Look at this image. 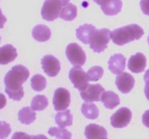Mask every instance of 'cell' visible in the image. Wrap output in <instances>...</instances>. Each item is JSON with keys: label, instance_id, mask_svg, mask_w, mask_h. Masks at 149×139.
<instances>
[{"label": "cell", "instance_id": "6da1fadb", "mask_svg": "<svg viewBox=\"0 0 149 139\" xmlns=\"http://www.w3.org/2000/svg\"><path fill=\"white\" fill-rule=\"evenodd\" d=\"M143 34V29L141 26L137 24H130L113 30L111 33V38L115 44L123 46L135 40H138Z\"/></svg>", "mask_w": 149, "mask_h": 139}, {"label": "cell", "instance_id": "7a4b0ae2", "mask_svg": "<svg viewBox=\"0 0 149 139\" xmlns=\"http://www.w3.org/2000/svg\"><path fill=\"white\" fill-rule=\"evenodd\" d=\"M29 70L21 65H15L4 76L5 91H17L23 90L22 85L29 77Z\"/></svg>", "mask_w": 149, "mask_h": 139}, {"label": "cell", "instance_id": "3957f363", "mask_svg": "<svg viewBox=\"0 0 149 139\" xmlns=\"http://www.w3.org/2000/svg\"><path fill=\"white\" fill-rule=\"evenodd\" d=\"M70 0H46L41 10V14L44 20L53 21L58 18L61 10L69 3Z\"/></svg>", "mask_w": 149, "mask_h": 139}, {"label": "cell", "instance_id": "277c9868", "mask_svg": "<svg viewBox=\"0 0 149 139\" xmlns=\"http://www.w3.org/2000/svg\"><path fill=\"white\" fill-rule=\"evenodd\" d=\"M111 32L107 28L96 29L92 36L89 45L90 49L96 53L103 52L107 48L108 43L110 41Z\"/></svg>", "mask_w": 149, "mask_h": 139}, {"label": "cell", "instance_id": "5b68a950", "mask_svg": "<svg viewBox=\"0 0 149 139\" xmlns=\"http://www.w3.org/2000/svg\"><path fill=\"white\" fill-rule=\"evenodd\" d=\"M69 78L74 88L81 91H84L90 81L88 74L86 73L81 66H74L69 71Z\"/></svg>", "mask_w": 149, "mask_h": 139}, {"label": "cell", "instance_id": "8992f818", "mask_svg": "<svg viewBox=\"0 0 149 139\" xmlns=\"http://www.w3.org/2000/svg\"><path fill=\"white\" fill-rule=\"evenodd\" d=\"M65 55L74 66H83L86 62L85 52L79 45L76 43H71L68 45Z\"/></svg>", "mask_w": 149, "mask_h": 139}, {"label": "cell", "instance_id": "52a82bcc", "mask_svg": "<svg viewBox=\"0 0 149 139\" xmlns=\"http://www.w3.org/2000/svg\"><path fill=\"white\" fill-rule=\"evenodd\" d=\"M132 119V111L127 107L119 109L111 117V125L116 128H123L128 125Z\"/></svg>", "mask_w": 149, "mask_h": 139}, {"label": "cell", "instance_id": "ba28073f", "mask_svg": "<svg viewBox=\"0 0 149 139\" xmlns=\"http://www.w3.org/2000/svg\"><path fill=\"white\" fill-rule=\"evenodd\" d=\"M71 95L67 89L63 88H58L54 93L52 104L56 111L65 110L70 105Z\"/></svg>", "mask_w": 149, "mask_h": 139}, {"label": "cell", "instance_id": "9c48e42d", "mask_svg": "<svg viewBox=\"0 0 149 139\" xmlns=\"http://www.w3.org/2000/svg\"><path fill=\"white\" fill-rule=\"evenodd\" d=\"M42 69L49 77H55L61 70V63L55 56L52 55H45L41 60Z\"/></svg>", "mask_w": 149, "mask_h": 139}, {"label": "cell", "instance_id": "30bf717a", "mask_svg": "<svg viewBox=\"0 0 149 139\" xmlns=\"http://www.w3.org/2000/svg\"><path fill=\"white\" fill-rule=\"evenodd\" d=\"M104 91V88L100 84H89L84 91L80 92V96L86 102L99 101Z\"/></svg>", "mask_w": 149, "mask_h": 139}, {"label": "cell", "instance_id": "8fae6325", "mask_svg": "<svg viewBox=\"0 0 149 139\" xmlns=\"http://www.w3.org/2000/svg\"><path fill=\"white\" fill-rule=\"evenodd\" d=\"M135 79L128 72H122L116 76V85L117 88L122 94L130 92L135 85Z\"/></svg>", "mask_w": 149, "mask_h": 139}, {"label": "cell", "instance_id": "7c38bea8", "mask_svg": "<svg viewBox=\"0 0 149 139\" xmlns=\"http://www.w3.org/2000/svg\"><path fill=\"white\" fill-rule=\"evenodd\" d=\"M146 66V57L142 53L138 52L132 55L128 60V69L134 73H140L143 72Z\"/></svg>", "mask_w": 149, "mask_h": 139}, {"label": "cell", "instance_id": "4fadbf2b", "mask_svg": "<svg viewBox=\"0 0 149 139\" xmlns=\"http://www.w3.org/2000/svg\"><path fill=\"white\" fill-rule=\"evenodd\" d=\"M127 59L122 54H115L109 59V69L114 75L122 73L126 67Z\"/></svg>", "mask_w": 149, "mask_h": 139}, {"label": "cell", "instance_id": "5bb4252c", "mask_svg": "<svg viewBox=\"0 0 149 139\" xmlns=\"http://www.w3.org/2000/svg\"><path fill=\"white\" fill-rule=\"evenodd\" d=\"M100 6L105 14L113 16L119 14L121 11L122 1V0H104Z\"/></svg>", "mask_w": 149, "mask_h": 139}, {"label": "cell", "instance_id": "9a60e30c", "mask_svg": "<svg viewBox=\"0 0 149 139\" xmlns=\"http://www.w3.org/2000/svg\"><path fill=\"white\" fill-rule=\"evenodd\" d=\"M85 136L87 139H106L108 138V133L103 126L97 124H90L85 127Z\"/></svg>", "mask_w": 149, "mask_h": 139}, {"label": "cell", "instance_id": "2e32d148", "mask_svg": "<svg viewBox=\"0 0 149 139\" xmlns=\"http://www.w3.org/2000/svg\"><path fill=\"white\" fill-rule=\"evenodd\" d=\"M17 56V50L13 45H4L0 49V64L7 65L14 61Z\"/></svg>", "mask_w": 149, "mask_h": 139}, {"label": "cell", "instance_id": "e0dca14e", "mask_svg": "<svg viewBox=\"0 0 149 139\" xmlns=\"http://www.w3.org/2000/svg\"><path fill=\"white\" fill-rule=\"evenodd\" d=\"M96 30V28L90 24H84L83 25L79 26L78 28L76 30V35L77 38L82 42L84 44H89L91 39L92 36L95 30Z\"/></svg>", "mask_w": 149, "mask_h": 139}, {"label": "cell", "instance_id": "ac0fdd59", "mask_svg": "<svg viewBox=\"0 0 149 139\" xmlns=\"http://www.w3.org/2000/svg\"><path fill=\"white\" fill-rule=\"evenodd\" d=\"M100 101L106 108L113 109L120 104V98L118 94L111 91H104L102 94Z\"/></svg>", "mask_w": 149, "mask_h": 139}, {"label": "cell", "instance_id": "d6986e66", "mask_svg": "<svg viewBox=\"0 0 149 139\" xmlns=\"http://www.w3.org/2000/svg\"><path fill=\"white\" fill-rule=\"evenodd\" d=\"M32 36L37 41L45 42L50 39L51 30L45 25H37L32 30Z\"/></svg>", "mask_w": 149, "mask_h": 139}, {"label": "cell", "instance_id": "ffe728a7", "mask_svg": "<svg viewBox=\"0 0 149 139\" xmlns=\"http://www.w3.org/2000/svg\"><path fill=\"white\" fill-rule=\"evenodd\" d=\"M55 123L60 127L71 126L73 124V115L69 109H65L63 111H58L55 117Z\"/></svg>", "mask_w": 149, "mask_h": 139}, {"label": "cell", "instance_id": "44dd1931", "mask_svg": "<svg viewBox=\"0 0 149 139\" xmlns=\"http://www.w3.org/2000/svg\"><path fill=\"white\" fill-rule=\"evenodd\" d=\"M18 120L22 124L30 125L36 120V114L34 110L31 109V107H26L19 111L18 112Z\"/></svg>", "mask_w": 149, "mask_h": 139}, {"label": "cell", "instance_id": "7402d4cb", "mask_svg": "<svg viewBox=\"0 0 149 139\" xmlns=\"http://www.w3.org/2000/svg\"><path fill=\"white\" fill-rule=\"evenodd\" d=\"M81 113L83 115L90 120L97 119L99 115V109L95 104L93 103L86 102L83 103L81 105Z\"/></svg>", "mask_w": 149, "mask_h": 139}, {"label": "cell", "instance_id": "603a6c76", "mask_svg": "<svg viewBox=\"0 0 149 139\" xmlns=\"http://www.w3.org/2000/svg\"><path fill=\"white\" fill-rule=\"evenodd\" d=\"M77 16V7L74 4L68 3L62 8L60 17L65 21L74 20Z\"/></svg>", "mask_w": 149, "mask_h": 139}, {"label": "cell", "instance_id": "cb8c5ba5", "mask_svg": "<svg viewBox=\"0 0 149 139\" xmlns=\"http://www.w3.org/2000/svg\"><path fill=\"white\" fill-rule=\"evenodd\" d=\"M48 106V99L44 95H36L33 98L31 107L34 111H42Z\"/></svg>", "mask_w": 149, "mask_h": 139}, {"label": "cell", "instance_id": "d4e9b609", "mask_svg": "<svg viewBox=\"0 0 149 139\" xmlns=\"http://www.w3.org/2000/svg\"><path fill=\"white\" fill-rule=\"evenodd\" d=\"M31 85L33 91H42L45 88L47 85V81L44 76L40 74L33 75L31 79Z\"/></svg>", "mask_w": 149, "mask_h": 139}, {"label": "cell", "instance_id": "484cf974", "mask_svg": "<svg viewBox=\"0 0 149 139\" xmlns=\"http://www.w3.org/2000/svg\"><path fill=\"white\" fill-rule=\"evenodd\" d=\"M48 133L49 136H55L57 138L62 139H69L71 138L72 134L70 133L66 129H64L63 127H52L48 130Z\"/></svg>", "mask_w": 149, "mask_h": 139}, {"label": "cell", "instance_id": "4316f807", "mask_svg": "<svg viewBox=\"0 0 149 139\" xmlns=\"http://www.w3.org/2000/svg\"><path fill=\"white\" fill-rule=\"evenodd\" d=\"M104 70L100 66H93L87 72L89 78L91 81H97L103 77Z\"/></svg>", "mask_w": 149, "mask_h": 139}, {"label": "cell", "instance_id": "83f0119b", "mask_svg": "<svg viewBox=\"0 0 149 139\" xmlns=\"http://www.w3.org/2000/svg\"><path fill=\"white\" fill-rule=\"evenodd\" d=\"M11 131L10 125L4 122H1V138L3 139L7 138Z\"/></svg>", "mask_w": 149, "mask_h": 139}, {"label": "cell", "instance_id": "f1b7e54d", "mask_svg": "<svg viewBox=\"0 0 149 139\" xmlns=\"http://www.w3.org/2000/svg\"><path fill=\"white\" fill-rule=\"evenodd\" d=\"M140 5L143 14L149 16V0H141Z\"/></svg>", "mask_w": 149, "mask_h": 139}, {"label": "cell", "instance_id": "f546056e", "mask_svg": "<svg viewBox=\"0 0 149 139\" xmlns=\"http://www.w3.org/2000/svg\"><path fill=\"white\" fill-rule=\"evenodd\" d=\"M144 81H145V88H144V92L146 96L147 99L149 101V75H144Z\"/></svg>", "mask_w": 149, "mask_h": 139}, {"label": "cell", "instance_id": "4dcf8cb0", "mask_svg": "<svg viewBox=\"0 0 149 139\" xmlns=\"http://www.w3.org/2000/svg\"><path fill=\"white\" fill-rule=\"evenodd\" d=\"M142 122L146 127L149 128V109L146 110L143 114Z\"/></svg>", "mask_w": 149, "mask_h": 139}, {"label": "cell", "instance_id": "1f68e13d", "mask_svg": "<svg viewBox=\"0 0 149 139\" xmlns=\"http://www.w3.org/2000/svg\"><path fill=\"white\" fill-rule=\"evenodd\" d=\"M93 1H94L95 3H97V4H99V5H100L104 0H93Z\"/></svg>", "mask_w": 149, "mask_h": 139}, {"label": "cell", "instance_id": "d6a6232c", "mask_svg": "<svg viewBox=\"0 0 149 139\" xmlns=\"http://www.w3.org/2000/svg\"><path fill=\"white\" fill-rule=\"evenodd\" d=\"M148 44H149V36H148Z\"/></svg>", "mask_w": 149, "mask_h": 139}]
</instances>
